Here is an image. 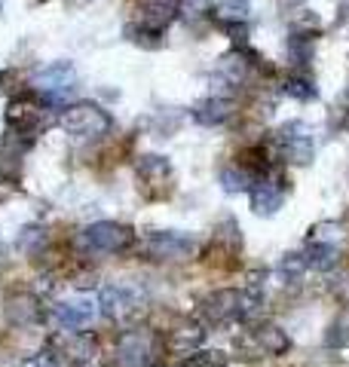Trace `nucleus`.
<instances>
[{"label":"nucleus","instance_id":"nucleus-1","mask_svg":"<svg viewBox=\"0 0 349 367\" xmlns=\"http://www.w3.org/2000/svg\"><path fill=\"white\" fill-rule=\"evenodd\" d=\"M61 129L74 138H101L110 129V119L105 110H98L95 105H74L58 117Z\"/></svg>","mask_w":349,"mask_h":367},{"label":"nucleus","instance_id":"nucleus-2","mask_svg":"<svg viewBox=\"0 0 349 367\" xmlns=\"http://www.w3.org/2000/svg\"><path fill=\"white\" fill-rule=\"evenodd\" d=\"M34 86L40 92H46L49 101H58L77 89V68L71 61H53L49 68L34 74Z\"/></svg>","mask_w":349,"mask_h":367},{"label":"nucleus","instance_id":"nucleus-3","mask_svg":"<svg viewBox=\"0 0 349 367\" xmlns=\"http://www.w3.org/2000/svg\"><path fill=\"white\" fill-rule=\"evenodd\" d=\"M83 242L95 251H126L132 245V230L123 227V223L114 220H101V223H92V227L83 230Z\"/></svg>","mask_w":349,"mask_h":367},{"label":"nucleus","instance_id":"nucleus-4","mask_svg":"<svg viewBox=\"0 0 349 367\" xmlns=\"http://www.w3.org/2000/svg\"><path fill=\"white\" fill-rule=\"evenodd\" d=\"M147 248L160 260H181L193 251V239L181 236V233H153L147 239Z\"/></svg>","mask_w":349,"mask_h":367},{"label":"nucleus","instance_id":"nucleus-5","mask_svg":"<svg viewBox=\"0 0 349 367\" xmlns=\"http://www.w3.org/2000/svg\"><path fill=\"white\" fill-rule=\"evenodd\" d=\"M282 147H285V156L294 159V162H310L313 159V135L303 122H291V126L282 129Z\"/></svg>","mask_w":349,"mask_h":367},{"label":"nucleus","instance_id":"nucleus-6","mask_svg":"<svg viewBox=\"0 0 349 367\" xmlns=\"http://www.w3.org/2000/svg\"><path fill=\"white\" fill-rule=\"evenodd\" d=\"M37 119H40V110L31 98H16L6 110V122H9V129H13V135H25L28 141L37 129Z\"/></svg>","mask_w":349,"mask_h":367},{"label":"nucleus","instance_id":"nucleus-7","mask_svg":"<svg viewBox=\"0 0 349 367\" xmlns=\"http://www.w3.org/2000/svg\"><path fill=\"white\" fill-rule=\"evenodd\" d=\"M95 319V303L92 300H65L56 306V321L68 331H80Z\"/></svg>","mask_w":349,"mask_h":367},{"label":"nucleus","instance_id":"nucleus-8","mask_svg":"<svg viewBox=\"0 0 349 367\" xmlns=\"http://www.w3.org/2000/svg\"><path fill=\"white\" fill-rule=\"evenodd\" d=\"M282 199H285V190L273 181H261L251 193V206L258 214H276L282 208Z\"/></svg>","mask_w":349,"mask_h":367},{"label":"nucleus","instance_id":"nucleus-9","mask_svg":"<svg viewBox=\"0 0 349 367\" xmlns=\"http://www.w3.org/2000/svg\"><path fill=\"white\" fill-rule=\"evenodd\" d=\"M120 364L123 367H147L150 364V355H147V340L138 334H132L123 340L120 346Z\"/></svg>","mask_w":349,"mask_h":367},{"label":"nucleus","instance_id":"nucleus-10","mask_svg":"<svg viewBox=\"0 0 349 367\" xmlns=\"http://www.w3.org/2000/svg\"><path fill=\"white\" fill-rule=\"evenodd\" d=\"M132 303H135V297H132V291L123 288V284H110V288H105V294H101V306H105L108 315L129 312Z\"/></svg>","mask_w":349,"mask_h":367},{"label":"nucleus","instance_id":"nucleus-11","mask_svg":"<svg viewBox=\"0 0 349 367\" xmlns=\"http://www.w3.org/2000/svg\"><path fill=\"white\" fill-rule=\"evenodd\" d=\"M193 117H197L199 122H205V126L224 122V119L230 117V101H224V98H205V101H199V105H197Z\"/></svg>","mask_w":349,"mask_h":367},{"label":"nucleus","instance_id":"nucleus-12","mask_svg":"<svg viewBox=\"0 0 349 367\" xmlns=\"http://www.w3.org/2000/svg\"><path fill=\"white\" fill-rule=\"evenodd\" d=\"M46 245V230L43 227H25L22 236H19V251L25 254H37Z\"/></svg>","mask_w":349,"mask_h":367},{"label":"nucleus","instance_id":"nucleus-13","mask_svg":"<svg viewBox=\"0 0 349 367\" xmlns=\"http://www.w3.org/2000/svg\"><path fill=\"white\" fill-rule=\"evenodd\" d=\"M221 181H224V190H230V193H239V190H249V171H242V169H227V171H221Z\"/></svg>","mask_w":349,"mask_h":367},{"label":"nucleus","instance_id":"nucleus-14","mask_svg":"<svg viewBox=\"0 0 349 367\" xmlns=\"http://www.w3.org/2000/svg\"><path fill=\"white\" fill-rule=\"evenodd\" d=\"M337 260V248L334 245H313L310 248V263L316 270H328Z\"/></svg>","mask_w":349,"mask_h":367},{"label":"nucleus","instance_id":"nucleus-15","mask_svg":"<svg viewBox=\"0 0 349 367\" xmlns=\"http://www.w3.org/2000/svg\"><path fill=\"white\" fill-rule=\"evenodd\" d=\"M184 367H227V358H224V352H197Z\"/></svg>","mask_w":349,"mask_h":367},{"label":"nucleus","instance_id":"nucleus-16","mask_svg":"<svg viewBox=\"0 0 349 367\" xmlns=\"http://www.w3.org/2000/svg\"><path fill=\"white\" fill-rule=\"evenodd\" d=\"M285 92H288V95H294V98H313V95H316V86L310 83V80H288Z\"/></svg>","mask_w":349,"mask_h":367},{"label":"nucleus","instance_id":"nucleus-17","mask_svg":"<svg viewBox=\"0 0 349 367\" xmlns=\"http://www.w3.org/2000/svg\"><path fill=\"white\" fill-rule=\"evenodd\" d=\"M28 367H58V358L53 352H40V355H34V361H31Z\"/></svg>","mask_w":349,"mask_h":367},{"label":"nucleus","instance_id":"nucleus-18","mask_svg":"<svg viewBox=\"0 0 349 367\" xmlns=\"http://www.w3.org/2000/svg\"><path fill=\"white\" fill-rule=\"evenodd\" d=\"M0 13H4V0H0Z\"/></svg>","mask_w":349,"mask_h":367}]
</instances>
